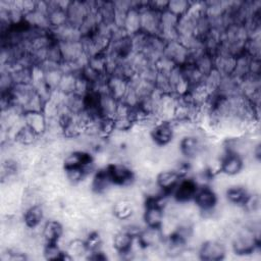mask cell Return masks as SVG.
<instances>
[{"mask_svg":"<svg viewBox=\"0 0 261 261\" xmlns=\"http://www.w3.org/2000/svg\"><path fill=\"white\" fill-rule=\"evenodd\" d=\"M228 242L232 253L237 256H253L260 251V236L241 223L237 226Z\"/></svg>","mask_w":261,"mask_h":261,"instance_id":"obj_1","label":"cell"},{"mask_svg":"<svg viewBox=\"0 0 261 261\" xmlns=\"http://www.w3.org/2000/svg\"><path fill=\"white\" fill-rule=\"evenodd\" d=\"M112 182L120 187H129L136 182L134 167L126 162L114 161L106 166Z\"/></svg>","mask_w":261,"mask_h":261,"instance_id":"obj_2","label":"cell"},{"mask_svg":"<svg viewBox=\"0 0 261 261\" xmlns=\"http://www.w3.org/2000/svg\"><path fill=\"white\" fill-rule=\"evenodd\" d=\"M98 10V1H69L66 8L68 23L80 28L89 12Z\"/></svg>","mask_w":261,"mask_h":261,"instance_id":"obj_3","label":"cell"},{"mask_svg":"<svg viewBox=\"0 0 261 261\" xmlns=\"http://www.w3.org/2000/svg\"><path fill=\"white\" fill-rule=\"evenodd\" d=\"M226 254V244L221 240H206L198 248V258L203 261H220Z\"/></svg>","mask_w":261,"mask_h":261,"instance_id":"obj_4","label":"cell"},{"mask_svg":"<svg viewBox=\"0 0 261 261\" xmlns=\"http://www.w3.org/2000/svg\"><path fill=\"white\" fill-rule=\"evenodd\" d=\"M139 9L141 15V32L149 36L158 35L160 29L161 12L151 8L148 4V1H141Z\"/></svg>","mask_w":261,"mask_h":261,"instance_id":"obj_5","label":"cell"},{"mask_svg":"<svg viewBox=\"0 0 261 261\" xmlns=\"http://www.w3.org/2000/svg\"><path fill=\"white\" fill-rule=\"evenodd\" d=\"M149 135L152 143L157 147H164L175 139L171 121H158L150 129Z\"/></svg>","mask_w":261,"mask_h":261,"instance_id":"obj_6","label":"cell"},{"mask_svg":"<svg viewBox=\"0 0 261 261\" xmlns=\"http://www.w3.org/2000/svg\"><path fill=\"white\" fill-rule=\"evenodd\" d=\"M69 1H48V22L50 30L68 23L66 8Z\"/></svg>","mask_w":261,"mask_h":261,"instance_id":"obj_7","label":"cell"},{"mask_svg":"<svg viewBox=\"0 0 261 261\" xmlns=\"http://www.w3.org/2000/svg\"><path fill=\"white\" fill-rule=\"evenodd\" d=\"M21 218H22L24 225L28 228H30L32 230H36V231H41V230H38V228H41L43 223L47 219L44 203L35 204V205L24 209L22 211Z\"/></svg>","mask_w":261,"mask_h":261,"instance_id":"obj_8","label":"cell"},{"mask_svg":"<svg viewBox=\"0 0 261 261\" xmlns=\"http://www.w3.org/2000/svg\"><path fill=\"white\" fill-rule=\"evenodd\" d=\"M177 16L166 9L163 10L160 13V29L158 36H160L165 42L177 40Z\"/></svg>","mask_w":261,"mask_h":261,"instance_id":"obj_9","label":"cell"},{"mask_svg":"<svg viewBox=\"0 0 261 261\" xmlns=\"http://www.w3.org/2000/svg\"><path fill=\"white\" fill-rule=\"evenodd\" d=\"M184 178L174 168H165L159 170L155 175V181L163 193L171 194L178 182Z\"/></svg>","mask_w":261,"mask_h":261,"instance_id":"obj_10","label":"cell"},{"mask_svg":"<svg viewBox=\"0 0 261 261\" xmlns=\"http://www.w3.org/2000/svg\"><path fill=\"white\" fill-rule=\"evenodd\" d=\"M163 55L171 60L176 66H182L190 62L189 51L178 40L166 42Z\"/></svg>","mask_w":261,"mask_h":261,"instance_id":"obj_11","label":"cell"},{"mask_svg":"<svg viewBox=\"0 0 261 261\" xmlns=\"http://www.w3.org/2000/svg\"><path fill=\"white\" fill-rule=\"evenodd\" d=\"M164 210L152 200H146L143 206L142 217L146 226L160 227L164 219Z\"/></svg>","mask_w":261,"mask_h":261,"instance_id":"obj_12","label":"cell"},{"mask_svg":"<svg viewBox=\"0 0 261 261\" xmlns=\"http://www.w3.org/2000/svg\"><path fill=\"white\" fill-rule=\"evenodd\" d=\"M245 168V161L242 157L232 154V153H225L220 159L219 165V172L234 177L243 172Z\"/></svg>","mask_w":261,"mask_h":261,"instance_id":"obj_13","label":"cell"},{"mask_svg":"<svg viewBox=\"0 0 261 261\" xmlns=\"http://www.w3.org/2000/svg\"><path fill=\"white\" fill-rule=\"evenodd\" d=\"M64 224L61 220L48 218L41 227V236L45 243H58L64 232Z\"/></svg>","mask_w":261,"mask_h":261,"instance_id":"obj_14","label":"cell"},{"mask_svg":"<svg viewBox=\"0 0 261 261\" xmlns=\"http://www.w3.org/2000/svg\"><path fill=\"white\" fill-rule=\"evenodd\" d=\"M198 187L190 176L181 178L175 189L172 191L171 196L177 203H186L193 201Z\"/></svg>","mask_w":261,"mask_h":261,"instance_id":"obj_15","label":"cell"},{"mask_svg":"<svg viewBox=\"0 0 261 261\" xmlns=\"http://www.w3.org/2000/svg\"><path fill=\"white\" fill-rule=\"evenodd\" d=\"M136 238L144 249L159 247L164 240L161 228L152 226H144Z\"/></svg>","mask_w":261,"mask_h":261,"instance_id":"obj_16","label":"cell"},{"mask_svg":"<svg viewBox=\"0 0 261 261\" xmlns=\"http://www.w3.org/2000/svg\"><path fill=\"white\" fill-rule=\"evenodd\" d=\"M135 238L136 237H134L128 231H126L122 228L119 229L118 231H116L112 236V239H111L112 248L114 249V251L116 252V254L119 256L120 259L123 256H125L126 254L130 253Z\"/></svg>","mask_w":261,"mask_h":261,"instance_id":"obj_17","label":"cell"},{"mask_svg":"<svg viewBox=\"0 0 261 261\" xmlns=\"http://www.w3.org/2000/svg\"><path fill=\"white\" fill-rule=\"evenodd\" d=\"M98 110L101 116L113 118L117 112L120 101L114 98L107 91L98 93Z\"/></svg>","mask_w":261,"mask_h":261,"instance_id":"obj_18","label":"cell"},{"mask_svg":"<svg viewBox=\"0 0 261 261\" xmlns=\"http://www.w3.org/2000/svg\"><path fill=\"white\" fill-rule=\"evenodd\" d=\"M24 124L31 127L40 137L44 136L47 130L48 118L43 111H30L23 113Z\"/></svg>","mask_w":261,"mask_h":261,"instance_id":"obj_19","label":"cell"},{"mask_svg":"<svg viewBox=\"0 0 261 261\" xmlns=\"http://www.w3.org/2000/svg\"><path fill=\"white\" fill-rule=\"evenodd\" d=\"M106 88L109 94H111L117 100L121 101L129 88V82L127 79L121 75H117V74L107 75Z\"/></svg>","mask_w":261,"mask_h":261,"instance_id":"obj_20","label":"cell"},{"mask_svg":"<svg viewBox=\"0 0 261 261\" xmlns=\"http://www.w3.org/2000/svg\"><path fill=\"white\" fill-rule=\"evenodd\" d=\"M250 193L251 192L246 186L242 184H232L223 193V198L228 204L243 206Z\"/></svg>","mask_w":261,"mask_h":261,"instance_id":"obj_21","label":"cell"},{"mask_svg":"<svg viewBox=\"0 0 261 261\" xmlns=\"http://www.w3.org/2000/svg\"><path fill=\"white\" fill-rule=\"evenodd\" d=\"M138 205L130 199L123 198L112 204L111 212L115 218L123 222L129 219L135 213H137Z\"/></svg>","mask_w":261,"mask_h":261,"instance_id":"obj_22","label":"cell"},{"mask_svg":"<svg viewBox=\"0 0 261 261\" xmlns=\"http://www.w3.org/2000/svg\"><path fill=\"white\" fill-rule=\"evenodd\" d=\"M168 84H169V91L170 94L180 97L188 93L189 85L186 82L181 69L179 66H176L168 73Z\"/></svg>","mask_w":261,"mask_h":261,"instance_id":"obj_23","label":"cell"},{"mask_svg":"<svg viewBox=\"0 0 261 261\" xmlns=\"http://www.w3.org/2000/svg\"><path fill=\"white\" fill-rule=\"evenodd\" d=\"M214 69L217 70L221 75H230L234 68L236 56L222 51H216L213 54Z\"/></svg>","mask_w":261,"mask_h":261,"instance_id":"obj_24","label":"cell"},{"mask_svg":"<svg viewBox=\"0 0 261 261\" xmlns=\"http://www.w3.org/2000/svg\"><path fill=\"white\" fill-rule=\"evenodd\" d=\"M50 33L53 37V39L58 42H69V41H79L82 39V34L80 32V29L71 25L69 23H66L62 27L50 30Z\"/></svg>","mask_w":261,"mask_h":261,"instance_id":"obj_25","label":"cell"},{"mask_svg":"<svg viewBox=\"0 0 261 261\" xmlns=\"http://www.w3.org/2000/svg\"><path fill=\"white\" fill-rule=\"evenodd\" d=\"M165 45L166 42L160 36H149L146 47L142 53H144L151 61L155 62L163 55Z\"/></svg>","mask_w":261,"mask_h":261,"instance_id":"obj_26","label":"cell"},{"mask_svg":"<svg viewBox=\"0 0 261 261\" xmlns=\"http://www.w3.org/2000/svg\"><path fill=\"white\" fill-rule=\"evenodd\" d=\"M40 139L41 137L38 134H36L28 125L23 124L15 134L13 141L23 148H31L37 146L40 142Z\"/></svg>","mask_w":261,"mask_h":261,"instance_id":"obj_27","label":"cell"},{"mask_svg":"<svg viewBox=\"0 0 261 261\" xmlns=\"http://www.w3.org/2000/svg\"><path fill=\"white\" fill-rule=\"evenodd\" d=\"M122 31L127 36H133L141 32V15H140V9L138 7L136 6L132 7L126 12Z\"/></svg>","mask_w":261,"mask_h":261,"instance_id":"obj_28","label":"cell"},{"mask_svg":"<svg viewBox=\"0 0 261 261\" xmlns=\"http://www.w3.org/2000/svg\"><path fill=\"white\" fill-rule=\"evenodd\" d=\"M186 82L189 85V88L195 87L203 83L204 74L197 68V66L193 62H188L182 66H179Z\"/></svg>","mask_w":261,"mask_h":261,"instance_id":"obj_29","label":"cell"},{"mask_svg":"<svg viewBox=\"0 0 261 261\" xmlns=\"http://www.w3.org/2000/svg\"><path fill=\"white\" fill-rule=\"evenodd\" d=\"M239 94V80L231 74L223 76L218 88V91L216 92V95L220 97H230Z\"/></svg>","mask_w":261,"mask_h":261,"instance_id":"obj_30","label":"cell"},{"mask_svg":"<svg viewBox=\"0 0 261 261\" xmlns=\"http://www.w3.org/2000/svg\"><path fill=\"white\" fill-rule=\"evenodd\" d=\"M97 11L102 23L114 25L115 8L113 1H98Z\"/></svg>","mask_w":261,"mask_h":261,"instance_id":"obj_31","label":"cell"},{"mask_svg":"<svg viewBox=\"0 0 261 261\" xmlns=\"http://www.w3.org/2000/svg\"><path fill=\"white\" fill-rule=\"evenodd\" d=\"M66 253H68L72 259H79V258H86L88 254V249L86 246V243L84 239L82 238H75L69 241L65 247L64 250Z\"/></svg>","mask_w":261,"mask_h":261,"instance_id":"obj_32","label":"cell"},{"mask_svg":"<svg viewBox=\"0 0 261 261\" xmlns=\"http://www.w3.org/2000/svg\"><path fill=\"white\" fill-rule=\"evenodd\" d=\"M250 62H251V57L248 56L245 53H242L236 57V63H234V68L231 73L236 79L239 81L247 75L250 74Z\"/></svg>","mask_w":261,"mask_h":261,"instance_id":"obj_33","label":"cell"},{"mask_svg":"<svg viewBox=\"0 0 261 261\" xmlns=\"http://www.w3.org/2000/svg\"><path fill=\"white\" fill-rule=\"evenodd\" d=\"M100 23H101V20H100L98 11L89 12L79 28L80 32L82 34V37L92 35L97 30V28L99 27Z\"/></svg>","mask_w":261,"mask_h":261,"instance_id":"obj_34","label":"cell"},{"mask_svg":"<svg viewBox=\"0 0 261 261\" xmlns=\"http://www.w3.org/2000/svg\"><path fill=\"white\" fill-rule=\"evenodd\" d=\"M64 107L71 114H79L85 110V98L77 94L65 95Z\"/></svg>","mask_w":261,"mask_h":261,"instance_id":"obj_35","label":"cell"},{"mask_svg":"<svg viewBox=\"0 0 261 261\" xmlns=\"http://www.w3.org/2000/svg\"><path fill=\"white\" fill-rule=\"evenodd\" d=\"M64 169V168H63ZM64 175L68 185L75 187L84 181L89 174L86 172L84 167H73V168H66L64 169Z\"/></svg>","mask_w":261,"mask_h":261,"instance_id":"obj_36","label":"cell"},{"mask_svg":"<svg viewBox=\"0 0 261 261\" xmlns=\"http://www.w3.org/2000/svg\"><path fill=\"white\" fill-rule=\"evenodd\" d=\"M64 250L58 243H45L42 249V256L46 260H62Z\"/></svg>","mask_w":261,"mask_h":261,"instance_id":"obj_37","label":"cell"},{"mask_svg":"<svg viewBox=\"0 0 261 261\" xmlns=\"http://www.w3.org/2000/svg\"><path fill=\"white\" fill-rule=\"evenodd\" d=\"M222 77H223V75H221L217 70L212 69L210 72H208L206 75H204L203 85L211 95L216 94V92L218 91V88L220 86V83L222 81Z\"/></svg>","mask_w":261,"mask_h":261,"instance_id":"obj_38","label":"cell"},{"mask_svg":"<svg viewBox=\"0 0 261 261\" xmlns=\"http://www.w3.org/2000/svg\"><path fill=\"white\" fill-rule=\"evenodd\" d=\"M197 68L206 75L208 72H210L212 69H214V61H213V55L210 52H205L195 58L192 61Z\"/></svg>","mask_w":261,"mask_h":261,"instance_id":"obj_39","label":"cell"},{"mask_svg":"<svg viewBox=\"0 0 261 261\" xmlns=\"http://www.w3.org/2000/svg\"><path fill=\"white\" fill-rule=\"evenodd\" d=\"M76 75L77 73H63L56 90L62 93L63 95L73 94L75 89Z\"/></svg>","mask_w":261,"mask_h":261,"instance_id":"obj_40","label":"cell"},{"mask_svg":"<svg viewBox=\"0 0 261 261\" xmlns=\"http://www.w3.org/2000/svg\"><path fill=\"white\" fill-rule=\"evenodd\" d=\"M87 65L90 66L95 71H97L98 73L107 75V59H106L105 53L95 54L89 57Z\"/></svg>","mask_w":261,"mask_h":261,"instance_id":"obj_41","label":"cell"},{"mask_svg":"<svg viewBox=\"0 0 261 261\" xmlns=\"http://www.w3.org/2000/svg\"><path fill=\"white\" fill-rule=\"evenodd\" d=\"M244 53L252 58H261V36L250 37L245 44Z\"/></svg>","mask_w":261,"mask_h":261,"instance_id":"obj_42","label":"cell"},{"mask_svg":"<svg viewBox=\"0 0 261 261\" xmlns=\"http://www.w3.org/2000/svg\"><path fill=\"white\" fill-rule=\"evenodd\" d=\"M190 4H191V1H187V0H171V1H168L166 10H168L175 16L180 17L188 12L190 8Z\"/></svg>","mask_w":261,"mask_h":261,"instance_id":"obj_43","label":"cell"},{"mask_svg":"<svg viewBox=\"0 0 261 261\" xmlns=\"http://www.w3.org/2000/svg\"><path fill=\"white\" fill-rule=\"evenodd\" d=\"M130 37V44H132V49H133V53H141L144 51L149 35L143 33V32H139Z\"/></svg>","mask_w":261,"mask_h":261,"instance_id":"obj_44","label":"cell"},{"mask_svg":"<svg viewBox=\"0 0 261 261\" xmlns=\"http://www.w3.org/2000/svg\"><path fill=\"white\" fill-rule=\"evenodd\" d=\"M14 81L13 77L10 73L9 70L1 68V73H0V90L1 94L3 93H9L12 88L14 87Z\"/></svg>","mask_w":261,"mask_h":261,"instance_id":"obj_45","label":"cell"},{"mask_svg":"<svg viewBox=\"0 0 261 261\" xmlns=\"http://www.w3.org/2000/svg\"><path fill=\"white\" fill-rule=\"evenodd\" d=\"M92 91L91 83L80 72L76 75V82H75V89L74 94H77L80 96L85 97Z\"/></svg>","mask_w":261,"mask_h":261,"instance_id":"obj_46","label":"cell"},{"mask_svg":"<svg viewBox=\"0 0 261 261\" xmlns=\"http://www.w3.org/2000/svg\"><path fill=\"white\" fill-rule=\"evenodd\" d=\"M154 65H155L157 72L163 73V74H168L173 68L176 67V65L171 60H169L167 57H165L164 55L159 57L154 62Z\"/></svg>","mask_w":261,"mask_h":261,"instance_id":"obj_47","label":"cell"},{"mask_svg":"<svg viewBox=\"0 0 261 261\" xmlns=\"http://www.w3.org/2000/svg\"><path fill=\"white\" fill-rule=\"evenodd\" d=\"M46 60L51 61L53 63L61 64V62L63 61V58H62V54H61V50H60L58 42H54L48 48L47 54H46Z\"/></svg>","mask_w":261,"mask_h":261,"instance_id":"obj_48","label":"cell"},{"mask_svg":"<svg viewBox=\"0 0 261 261\" xmlns=\"http://www.w3.org/2000/svg\"><path fill=\"white\" fill-rule=\"evenodd\" d=\"M15 6L24 14V16L34 11L37 7V1H33V0H16L14 1Z\"/></svg>","mask_w":261,"mask_h":261,"instance_id":"obj_49","label":"cell"},{"mask_svg":"<svg viewBox=\"0 0 261 261\" xmlns=\"http://www.w3.org/2000/svg\"><path fill=\"white\" fill-rule=\"evenodd\" d=\"M167 3L168 1H163V0H154V1H148V4L151 8L159 11V12H162L163 10L166 9L167 7Z\"/></svg>","mask_w":261,"mask_h":261,"instance_id":"obj_50","label":"cell"}]
</instances>
